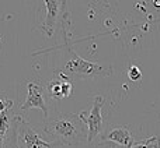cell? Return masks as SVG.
<instances>
[{"label":"cell","mask_w":160,"mask_h":148,"mask_svg":"<svg viewBox=\"0 0 160 148\" xmlns=\"http://www.w3.org/2000/svg\"><path fill=\"white\" fill-rule=\"evenodd\" d=\"M42 130L61 146H78L88 138V129L79 113H59L47 119Z\"/></svg>","instance_id":"cell-1"},{"label":"cell","mask_w":160,"mask_h":148,"mask_svg":"<svg viewBox=\"0 0 160 148\" xmlns=\"http://www.w3.org/2000/svg\"><path fill=\"white\" fill-rule=\"evenodd\" d=\"M70 53V60L65 64L62 69L56 70V72L63 73L65 76L70 77H79V78H90V77H107L114 73L112 66L110 64H98L94 62H88L79 56L76 52L69 49Z\"/></svg>","instance_id":"cell-2"},{"label":"cell","mask_w":160,"mask_h":148,"mask_svg":"<svg viewBox=\"0 0 160 148\" xmlns=\"http://www.w3.org/2000/svg\"><path fill=\"white\" fill-rule=\"evenodd\" d=\"M17 123V137H18L20 148H58L62 147L59 143L48 141L42 137V134L35 130L32 124H30L21 116H14Z\"/></svg>","instance_id":"cell-3"},{"label":"cell","mask_w":160,"mask_h":148,"mask_svg":"<svg viewBox=\"0 0 160 148\" xmlns=\"http://www.w3.org/2000/svg\"><path fill=\"white\" fill-rule=\"evenodd\" d=\"M102 105H104V98L101 95H97L94 98L91 109L79 112L80 119L88 129L87 143H93L97 137H101V134L104 133V118L101 113Z\"/></svg>","instance_id":"cell-4"},{"label":"cell","mask_w":160,"mask_h":148,"mask_svg":"<svg viewBox=\"0 0 160 148\" xmlns=\"http://www.w3.org/2000/svg\"><path fill=\"white\" fill-rule=\"evenodd\" d=\"M42 7L45 8V17L42 22L39 24V30L45 34L47 36H52L56 30V25L59 22H65V11H66V2L61 0H45L41 3Z\"/></svg>","instance_id":"cell-5"},{"label":"cell","mask_w":160,"mask_h":148,"mask_svg":"<svg viewBox=\"0 0 160 148\" xmlns=\"http://www.w3.org/2000/svg\"><path fill=\"white\" fill-rule=\"evenodd\" d=\"M100 143H112L119 144L124 148H132L135 141H133V136L129 132L128 126H111L101 134Z\"/></svg>","instance_id":"cell-6"},{"label":"cell","mask_w":160,"mask_h":148,"mask_svg":"<svg viewBox=\"0 0 160 148\" xmlns=\"http://www.w3.org/2000/svg\"><path fill=\"white\" fill-rule=\"evenodd\" d=\"M27 99L25 102L21 105L22 110H30L32 108H38L44 112V116L48 118V106L45 104V98H44V90L39 84L37 82H27Z\"/></svg>","instance_id":"cell-7"},{"label":"cell","mask_w":160,"mask_h":148,"mask_svg":"<svg viewBox=\"0 0 160 148\" xmlns=\"http://www.w3.org/2000/svg\"><path fill=\"white\" fill-rule=\"evenodd\" d=\"M3 148H20L18 137H17V123H16L14 116H13V123H11V127H10V130H8L7 136H6Z\"/></svg>","instance_id":"cell-8"},{"label":"cell","mask_w":160,"mask_h":148,"mask_svg":"<svg viewBox=\"0 0 160 148\" xmlns=\"http://www.w3.org/2000/svg\"><path fill=\"white\" fill-rule=\"evenodd\" d=\"M48 91L49 95L55 99H63L62 95V80L61 78H53L48 82Z\"/></svg>","instance_id":"cell-9"},{"label":"cell","mask_w":160,"mask_h":148,"mask_svg":"<svg viewBox=\"0 0 160 148\" xmlns=\"http://www.w3.org/2000/svg\"><path fill=\"white\" fill-rule=\"evenodd\" d=\"M132 148H160V136H153L143 141L135 143Z\"/></svg>","instance_id":"cell-10"},{"label":"cell","mask_w":160,"mask_h":148,"mask_svg":"<svg viewBox=\"0 0 160 148\" xmlns=\"http://www.w3.org/2000/svg\"><path fill=\"white\" fill-rule=\"evenodd\" d=\"M128 78H129L131 81H133V82L141 81V78H142L141 69H139L138 66H131L129 69H128Z\"/></svg>","instance_id":"cell-11"},{"label":"cell","mask_w":160,"mask_h":148,"mask_svg":"<svg viewBox=\"0 0 160 148\" xmlns=\"http://www.w3.org/2000/svg\"><path fill=\"white\" fill-rule=\"evenodd\" d=\"M14 102L11 99H4V98H0V115H2L4 110H10L13 108Z\"/></svg>","instance_id":"cell-12"},{"label":"cell","mask_w":160,"mask_h":148,"mask_svg":"<svg viewBox=\"0 0 160 148\" xmlns=\"http://www.w3.org/2000/svg\"><path fill=\"white\" fill-rule=\"evenodd\" d=\"M94 148H115V144H112V143H98Z\"/></svg>","instance_id":"cell-13"}]
</instances>
